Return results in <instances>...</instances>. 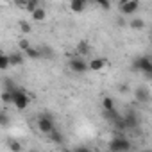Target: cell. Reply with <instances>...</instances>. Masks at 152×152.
I'll use <instances>...</instances> for the list:
<instances>
[{"label": "cell", "mask_w": 152, "mask_h": 152, "mask_svg": "<svg viewBox=\"0 0 152 152\" xmlns=\"http://www.w3.org/2000/svg\"><path fill=\"white\" fill-rule=\"evenodd\" d=\"M132 68L136 70V72H143V75L145 77H148V79H152V61L148 59V57H138V59H134V63H132Z\"/></svg>", "instance_id": "6da1fadb"}, {"label": "cell", "mask_w": 152, "mask_h": 152, "mask_svg": "<svg viewBox=\"0 0 152 152\" xmlns=\"http://www.w3.org/2000/svg\"><path fill=\"white\" fill-rule=\"evenodd\" d=\"M13 106H15L18 111H23V109L29 106V95H27L22 88L13 90Z\"/></svg>", "instance_id": "7a4b0ae2"}, {"label": "cell", "mask_w": 152, "mask_h": 152, "mask_svg": "<svg viewBox=\"0 0 152 152\" xmlns=\"http://www.w3.org/2000/svg\"><path fill=\"white\" fill-rule=\"evenodd\" d=\"M109 150H113V152H124V150H129L131 148V143H129V140H125L124 136H115L111 141H109Z\"/></svg>", "instance_id": "3957f363"}, {"label": "cell", "mask_w": 152, "mask_h": 152, "mask_svg": "<svg viewBox=\"0 0 152 152\" xmlns=\"http://www.w3.org/2000/svg\"><path fill=\"white\" fill-rule=\"evenodd\" d=\"M68 66L75 73H84L86 70H90V63H86L83 57H72L70 63H68Z\"/></svg>", "instance_id": "277c9868"}, {"label": "cell", "mask_w": 152, "mask_h": 152, "mask_svg": "<svg viewBox=\"0 0 152 152\" xmlns=\"http://www.w3.org/2000/svg\"><path fill=\"white\" fill-rule=\"evenodd\" d=\"M38 131L43 132V134H50L54 131V120L48 115H41L38 118Z\"/></svg>", "instance_id": "5b68a950"}, {"label": "cell", "mask_w": 152, "mask_h": 152, "mask_svg": "<svg viewBox=\"0 0 152 152\" xmlns=\"http://www.w3.org/2000/svg\"><path fill=\"white\" fill-rule=\"evenodd\" d=\"M118 7H120V13H122L124 16H129V15H132V13L138 11V7H140V0H129L127 4L118 6Z\"/></svg>", "instance_id": "8992f818"}, {"label": "cell", "mask_w": 152, "mask_h": 152, "mask_svg": "<svg viewBox=\"0 0 152 152\" xmlns=\"http://www.w3.org/2000/svg\"><path fill=\"white\" fill-rule=\"evenodd\" d=\"M124 120H125L127 129H136V127H138V124H140V120H138V116H136V113H134V111H129V113L124 116Z\"/></svg>", "instance_id": "52a82bcc"}, {"label": "cell", "mask_w": 152, "mask_h": 152, "mask_svg": "<svg viewBox=\"0 0 152 152\" xmlns=\"http://www.w3.org/2000/svg\"><path fill=\"white\" fill-rule=\"evenodd\" d=\"M86 4L88 0H70V9L73 13H83L86 9Z\"/></svg>", "instance_id": "ba28073f"}, {"label": "cell", "mask_w": 152, "mask_h": 152, "mask_svg": "<svg viewBox=\"0 0 152 152\" xmlns=\"http://www.w3.org/2000/svg\"><path fill=\"white\" fill-rule=\"evenodd\" d=\"M134 97H136V100H138V102H147V100L150 99L148 90H147V88H143V86H140V88L134 91Z\"/></svg>", "instance_id": "9c48e42d"}, {"label": "cell", "mask_w": 152, "mask_h": 152, "mask_svg": "<svg viewBox=\"0 0 152 152\" xmlns=\"http://www.w3.org/2000/svg\"><path fill=\"white\" fill-rule=\"evenodd\" d=\"M31 15H32V20H34V22H43V20L47 18V11H45L43 7H38V9H34Z\"/></svg>", "instance_id": "30bf717a"}, {"label": "cell", "mask_w": 152, "mask_h": 152, "mask_svg": "<svg viewBox=\"0 0 152 152\" xmlns=\"http://www.w3.org/2000/svg\"><path fill=\"white\" fill-rule=\"evenodd\" d=\"M104 66H106V61H104V59H99V57H97V59H91V61H90V70H93V72H99V70H102Z\"/></svg>", "instance_id": "8fae6325"}, {"label": "cell", "mask_w": 152, "mask_h": 152, "mask_svg": "<svg viewBox=\"0 0 152 152\" xmlns=\"http://www.w3.org/2000/svg\"><path fill=\"white\" fill-rule=\"evenodd\" d=\"M9 57H11V66H22V64H23V56H22L20 52H15V54H11Z\"/></svg>", "instance_id": "7c38bea8"}, {"label": "cell", "mask_w": 152, "mask_h": 152, "mask_svg": "<svg viewBox=\"0 0 152 152\" xmlns=\"http://www.w3.org/2000/svg\"><path fill=\"white\" fill-rule=\"evenodd\" d=\"M11 66V57L9 54H2L0 56V70H7Z\"/></svg>", "instance_id": "4fadbf2b"}, {"label": "cell", "mask_w": 152, "mask_h": 152, "mask_svg": "<svg viewBox=\"0 0 152 152\" xmlns=\"http://www.w3.org/2000/svg\"><path fill=\"white\" fill-rule=\"evenodd\" d=\"M50 141H52V143H57V145H61V143L64 141V138H63V134H61L59 131H56V129H54V131L50 132Z\"/></svg>", "instance_id": "5bb4252c"}, {"label": "cell", "mask_w": 152, "mask_h": 152, "mask_svg": "<svg viewBox=\"0 0 152 152\" xmlns=\"http://www.w3.org/2000/svg\"><path fill=\"white\" fill-rule=\"evenodd\" d=\"M25 56H27V57H31V59H38V57H41V50L29 47V48L25 50Z\"/></svg>", "instance_id": "9a60e30c"}, {"label": "cell", "mask_w": 152, "mask_h": 152, "mask_svg": "<svg viewBox=\"0 0 152 152\" xmlns=\"http://www.w3.org/2000/svg\"><path fill=\"white\" fill-rule=\"evenodd\" d=\"M129 27H132V29L140 31V29H143V27H145V22H143L141 18H134V20H131V22H129Z\"/></svg>", "instance_id": "2e32d148"}, {"label": "cell", "mask_w": 152, "mask_h": 152, "mask_svg": "<svg viewBox=\"0 0 152 152\" xmlns=\"http://www.w3.org/2000/svg\"><path fill=\"white\" fill-rule=\"evenodd\" d=\"M77 52H79L81 56L90 54V43H88V41H81V43H79V47H77Z\"/></svg>", "instance_id": "e0dca14e"}, {"label": "cell", "mask_w": 152, "mask_h": 152, "mask_svg": "<svg viewBox=\"0 0 152 152\" xmlns=\"http://www.w3.org/2000/svg\"><path fill=\"white\" fill-rule=\"evenodd\" d=\"M39 7V0H27V6H25V11H29V13H32L34 9H38Z\"/></svg>", "instance_id": "ac0fdd59"}, {"label": "cell", "mask_w": 152, "mask_h": 152, "mask_svg": "<svg viewBox=\"0 0 152 152\" xmlns=\"http://www.w3.org/2000/svg\"><path fill=\"white\" fill-rule=\"evenodd\" d=\"M18 25H20V31H22L23 34H29V32L32 31L31 23H29V22H25V20H20V22H18Z\"/></svg>", "instance_id": "d6986e66"}, {"label": "cell", "mask_w": 152, "mask_h": 152, "mask_svg": "<svg viewBox=\"0 0 152 152\" xmlns=\"http://www.w3.org/2000/svg\"><path fill=\"white\" fill-rule=\"evenodd\" d=\"M102 107H104V111H109V109H115V102H113V99H109V97H106V99L102 100Z\"/></svg>", "instance_id": "ffe728a7"}, {"label": "cell", "mask_w": 152, "mask_h": 152, "mask_svg": "<svg viewBox=\"0 0 152 152\" xmlns=\"http://www.w3.org/2000/svg\"><path fill=\"white\" fill-rule=\"evenodd\" d=\"M93 2L99 4L102 9H109V7H111V2H109V0H93Z\"/></svg>", "instance_id": "44dd1931"}, {"label": "cell", "mask_w": 152, "mask_h": 152, "mask_svg": "<svg viewBox=\"0 0 152 152\" xmlns=\"http://www.w3.org/2000/svg\"><path fill=\"white\" fill-rule=\"evenodd\" d=\"M7 124H9L7 113H6V111H2V115H0V125H2V127H7Z\"/></svg>", "instance_id": "7402d4cb"}, {"label": "cell", "mask_w": 152, "mask_h": 152, "mask_svg": "<svg viewBox=\"0 0 152 152\" xmlns=\"http://www.w3.org/2000/svg\"><path fill=\"white\" fill-rule=\"evenodd\" d=\"M9 150H13V152H20V150H22V145H20L18 141H9Z\"/></svg>", "instance_id": "603a6c76"}, {"label": "cell", "mask_w": 152, "mask_h": 152, "mask_svg": "<svg viewBox=\"0 0 152 152\" xmlns=\"http://www.w3.org/2000/svg\"><path fill=\"white\" fill-rule=\"evenodd\" d=\"M18 47H20V48H22V50L25 52V50H27V48H29L31 45H29V41H27V39L23 38V39H20V43H18Z\"/></svg>", "instance_id": "cb8c5ba5"}, {"label": "cell", "mask_w": 152, "mask_h": 152, "mask_svg": "<svg viewBox=\"0 0 152 152\" xmlns=\"http://www.w3.org/2000/svg\"><path fill=\"white\" fill-rule=\"evenodd\" d=\"M15 4H16L18 7H22V9H25V6H27V0H15Z\"/></svg>", "instance_id": "d4e9b609"}, {"label": "cell", "mask_w": 152, "mask_h": 152, "mask_svg": "<svg viewBox=\"0 0 152 152\" xmlns=\"http://www.w3.org/2000/svg\"><path fill=\"white\" fill-rule=\"evenodd\" d=\"M118 90H120V93H127V91H129V86H127V84H120Z\"/></svg>", "instance_id": "484cf974"}, {"label": "cell", "mask_w": 152, "mask_h": 152, "mask_svg": "<svg viewBox=\"0 0 152 152\" xmlns=\"http://www.w3.org/2000/svg\"><path fill=\"white\" fill-rule=\"evenodd\" d=\"M127 2H129V0H120V4H118V6H124V4H127Z\"/></svg>", "instance_id": "4316f807"}, {"label": "cell", "mask_w": 152, "mask_h": 152, "mask_svg": "<svg viewBox=\"0 0 152 152\" xmlns=\"http://www.w3.org/2000/svg\"><path fill=\"white\" fill-rule=\"evenodd\" d=\"M2 2H9V0H2Z\"/></svg>", "instance_id": "83f0119b"}]
</instances>
